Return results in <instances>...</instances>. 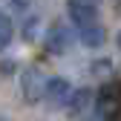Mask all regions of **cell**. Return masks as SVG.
Returning <instances> with one entry per match:
<instances>
[{
	"label": "cell",
	"mask_w": 121,
	"mask_h": 121,
	"mask_svg": "<svg viewBox=\"0 0 121 121\" xmlns=\"http://www.w3.org/2000/svg\"><path fill=\"white\" fill-rule=\"evenodd\" d=\"M43 98H46L52 107H64V104H69L75 98L72 84L64 81V78H52V81H46V95H43Z\"/></svg>",
	"instance_id": "7a4b0ae2"
},
{
	"label": "cell",
	"mask_w": 121,
	"mask_h": 121,
	"mask_svg": "<svg viewBox=\"0 0 121 121\" xmlns=\"http://www.w3.org/2000/svg\"><path fill=\"white\" fill-rule=\"evenodd\" d=\"M0 121H9V118H3V115H0Z\"/></svg>",
	"instance_id": "8992f818"
},
{
	"label": "cell",
	"mask_w": 121,
	"mask_h": 121,
	"mask_svg": "<svg viewBox=\"0 0 121 121\" xmlns=\"http://www.w3.org/2000/svg\"><path fill=\"white\" fill-rule=\"evenodd\" d=\"M23 92H26V101H40L46 95V84L40 81V75L35 66H29L23 72Z\"/></svg>",
	"instance_id": "3957f363"
},
{
	"label": "cell",
	"mask_w": 121,
	"mask_h": 121,
	"mask_svg": "<svg viewBox=\"0 0 121 121\" xmlns=\"http://www.w3.org/2000/svg\"><path fill=\"white\" fill-rule=\"evenodd\" d=\"M118 46H121V35H118Z\"/></svg>",
	"instance_id": "52a82bcc"
},
{
	"label": "cell",
	"mask_w": 121,
	"mask_h": 121,
	"mask_svg": "<svg viewBox=\"0 0 121 121\" xmlns=\"http://www.w3.org/2000/svg\"><path fill=\"white\" fill-rule=\"evenodd\" d=\"M69 46H72V29H66V26H55L52 32L46 35V49H49V52L60 55V52H66Z\"/></svg>",
	"instance_id": "277c9868"
},
{
	"label": "cell",
	"mask_w": 121,
	"mask_h": 121,
	"mask_svg": "<svg viewBox=\"0 0 121 121\" xmlns=\"http://www.w3.org/2000/svg\"><path fill=\"white\" fill-rule=\"evenodd\" d=\"M12 32H14V29H12V20L6 17L3 12H0V49H6V46H9V40H12Z\"/></svg>",
	"instance_id": "5b68a950"
},
{
	"label": "cell",
	"mask_w": 121,
	"mask_h": 121,
	"mask_svg": "<svg viewBox=\"0 0 121 121\" xmlns=\"http://www.w3.org/2000/svg\"><path fill=\"white\" fill-rule=\"evenodd\" d=\"M69 17L78 23L81 40L86 46L104 43V29L98 23V0H69Z\"/></svg>",
	"instance_id": "6da1fadb"
}]
</instances>
